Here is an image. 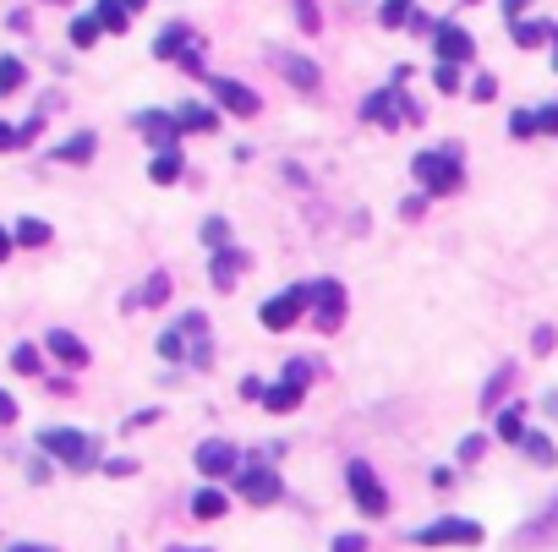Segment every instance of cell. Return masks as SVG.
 <instances>
[{"mask_svg": "<svg viewBox=\"0 0 558 552\" xmlns=\"http://www.w3.org/2000/svg\"><path fill=\"white\" fill-rule=\"evenodd\" d=\"M6 421H17V399L0 389V427H6Z\"/></svg>", "mask_w": 558, "mask_h": 552, "instance_id": "43", "label": "cell"}, {"mask_svg": "<svg viewBox=\"0 0 558 552\" xmlns=\"http://www.w3.org/2000/svg\"><path fill=\"white\" fill-rule=\"evenodd\" d=\"M509 39H515L520 50H537L542 39H558V28H553V22H515V28H509Z\"/></svg>", "mask_w": 558, "mask_h": 552, "instance_id": "22", "label": "cell"}, {"mask_svg": "<svg viewBox=\"0 0 558 552\" xmlns=\"http://www.w3.org/2000/svg\"><path fill=\"white\" fill-rule=\"evenodd\" d=\"M498 438H504V443L526 438V405H504V410H498Z\"/></svg>", "mask_w": 558, "mask_h": 552, "instance_id": "23", "label": "cell"}, {"mask_svg": "<svg viewBox=\"0 0 558 552\" xmlns=\"http://www.w3.org/2000/svg\"><path fill=\"white\" fill-rule=\"evenodd\" d=\"M537 126H542V132H553V137H558V99L548 104V110H537Z\"/></svg>", "mask_w": 558, "mask_h": 552, "instance_id": "42", "label": "cell"}, {"mask_svg": "<svg viewBox=\"0 0 558 552\" xmlns=\"http://www.w3.org/2000/svg\"><path fill=\"white\" fill-rule=\"evenodd\" d=\"M433 82H438V88H444V93H455V88H460V66H438V72H433Z\"/></svg>", "mask_w": 558, "mask_h": 552, "instance_id": "39", "label": "cell"}, {"mask_svg": "<svg viewBox=\"0 0 558 552\" xmlns=\"http://www.w3.org/2000/svg\"><path fill=\"white\" fill-rule=\"evenodd\" d=\"M197 471H203V476H230V471H236V449H230L225 438L197 443Z\"/></svg>", "mask_w": 558, "mask_h": 552, "instance_id": "16", "label": "cell"}, {"mask_svg": "<svg viewBox=\"0 0 558 552\" xmlns=\"http://www.w3.org/2000/svg\"><path fill=\"white\" fill-rule=\"evenodd\" d=\"M416 542L422 547H482V525L471 520H433L416 531Z\"/></svg>", "mask_w": 558, "mask_h": 552, "instance_id": "7", "label": "cell"}, {"mask_svg": "<svg viewBox=\"0 0 558 552\" xmlns=\"http://www.w3.org/2000/svg\"><path fill=\"white\" fill-rule=\"evenodd\" d=\"M11 552H55V547H44V542H17Z\"/></svg>", "mask_w": 558, "mask_h": 552, "instance_id": "48", "label": "cell"}, {"mask_svg": "<svg viewBox=\"0 0 558 552\" xmlns=\"http://www.w3.org/2000/svg\"><path fill=\"white\" fill-rule=\"evenodd\" d=\"M312 307V285H290L285 296H274L269 307H263V328H274V334H285L290 323H296L301 312Z\"/></svg>", "mask_w": 558, "mask_h": 552, "instance_id": "8", "label": "cell"}, {"mask_svg": "<svg viewBox=\"0 0 558 552\" xmlns=\"http://www.w3.org/2000/svg\"><path fill=\"white\" fill-rule=\"evenodd\" d=\"M405 77H411V66H394L389 88L372 93V99L362 104V115L372 126H400V121H416V104H405Z\"/></svg>", "mask_w": 558, "mask_h": 552, "instance_id": "3", "label": "cell"}, {"mask_svg": "<svg viewBox=\"0 0 558 552\" xmlns=\"http://www.w3.org/2000/svg\"><path fill=\"white\" fill-rule=\"evenodd\" d=\"M11 241H17V246H50V225H44V219H17Z\"/></svg>", "mask_w": 558, "mask_h": 552, "instance_id": "27", "label": "cell"}, {"mask_svg": "<svg viewBox=\"0 0 558 552\" xmlns=\"http://www.w3.org/2000/svg\"><path fill=\"white\" fill-rule=\"evenodd\" d=\"M154 55H159V61H181L192 77H208L203 50H197V33H192V28H181V22H176V28H165V33L154 39Z\"/></svg>", "mask_w": 558, "mask_h": 552, "instance_id": "6", "label": "cell"}, {"mask_svg": "<svg viewBox=\"0 0 558 552\" xmlns=\"http://www.w3.org/2000/svg\"><path fill=\"white\" fill-rule=\"evenodd\" d=\"M11 246H17V241H11V230H0V263L11 257Z\"/></svg>", "mask_w": 558, "mask_h": 552, "instance_id": "47", "label": "cell"}, {"mask_svg": "<svg viewBox=\"0 0 558 552\" xmlns=\"http://www.w3.org/2000/svg\"><path fill=\"white\" fill-rule=\"evenodd\" d=\"M121 6H126V11H143V6H148V0H121Z\"/></svg>", "mask_w": 558, "mask_h": 552, "instance_id": "50", "label": "cell"}, {"mask_svg": "<svg viewBox=\"0 0 558 552\" xmlns=\"http://www.w3.org/2000/svg\"><path fill=\"white\" fill-rule=\"evenodd\" d=\"M411 170H416V181H422L433 197L460 192V181H465V170H460V154H455V148H438V154H416V159H411Z\"/></svg>", "mask_w": 558, "mask_h": 552, "instance_id": "4", "label": "cell"}, {"mask_svg": "<svg viewBox=\"0 0 558 552\" xmlns=\"http://www.w3.org/2000/svg\"><path fill=\"white\" fill-rule=\"evenodd\" d=\"M170 552H208V547H170Z\"/></svg>", "mask_w": 558, "mask_h": 552, "instance_id": "51", "label": "cell"}, {"mask_svg": "<svg viewBox=\"0 0 558 552\" xmlns=\"http://www.w3.org/2000/svg\"><path fill=\"white\" fill-rule=\"evenodd\" d=\"M345 487H351L356 509H362L367 520H378V514H389V492H383V481L372 476V465H367V460H351V465H345Z\"/></svg>", "mask_w": 558, "mask_h": 552, "instance_id": "5", "label": "cell"}, {"mask_svg": "<svg viewBox=\"0 0 558 552\" xmlns=\"http://www.w3.org/2000/svg\"><path fill=\"white\" fill-rule=\"evenodd\" d=\"M553 66H558V39H553Z\"/></svg>", "mask_w": 558, "mask_h": 552, "instance_id": "52", "label": "cell"}, {"mask_svg": "<svg viewBox=\"0 0 558 552\" xmlns=\"http://www.w3.org/2000/svg\"><path fill=\"white\" fill-rule=\"evenodd\" d=\"M312 317H318L323 334L340 328V317H345V285L340 279H318V285H312Z\"/></svg>", "mask_w": 558, "mask_h": 552, "instance_id": "10", "label": "cell"}, {"mask_svg": "<svg viewBox=\"0 0 558 552\" xmlns=\"http://www.w3.org/2000/svg\"><path fill=\"white\" fill-rule=\"evenodd\" d=\"M509 383H515V367H498V372H493V383H487V394H482V405H498Z\"/></svg>", "mask_w": 558, "mask_h": 552, "instance_id": "33", "label": "cell"}, {"mask_svg": "<svg viewBox=\"0 0 558 552\" xmlns=\"http://www.w3.org/2000/svg\"><path fill=\"white\" fill-rule=\"evenodd\" d=\"M553 542H558V498H553L531 525H520V531H515V552H520V547L537 552V547H553Z\"/></svg>", "mask_w": 558, "mask_h": 552, "instance_id": "13", "label": "cell"}, {"mask_svg": "<svg viewBox=\"0 0 558 552\" xmlns=\"http://www.w3.org/2000/svg\"><path fill=\"white\" fill-rule=\"evenodd\" d=\"M208 88H214V99L225 104L230 115H258V93L241 88L236 77H214V72H208Z\"/></svg>", "mask_w": 558, "mask_h": 552, "instance_id": "14", "label": "cell"}, {"mask_svg": "<svg viewBox=\"0 0 558 552\" xmlns=\"http://www.w3.org/2000/svg\"><path fill=\"white\" fill-rule=\"evenodd\" d=\"M471 93H476V99H493V93H498V82H493V77H476V88H471Z\"/></svg>", "mask_w": 558, "mask_h": 552, "instance_id": "44", "label": "cell"}, {"mask_svg": "<svg viewBox=\"0 0 558 552\" xmlns=\"http://www.w3.org/2000/svg\"><path fill=\"white\" fill-rule=\"evenodd\" d=\"M11 148H22V126H6V121H0V154H11Z\"/></svg>", "mask_w": 558, "mask_h": 552, "instance_id": "40", "label": "cell"}, {"mask_svg": "<svg viewBox=\"0 0 558 552\" xmlns=\"http://www.w3.org/2000/svg\"><path fill=\"white\" fill-rule=\"evenodd\" d=\"M165 296H170V274H154V279H148V285L137 290L132 301H126V307H159Z\"/></svg>", "mask_w": 558, "mask_h": 552, "instance_id": "29", "label": "cell"}, {"mask_svg": "<svg viewBox=\"0 0 558 552\" xmlns=\"http://www.w3.org/2000/svg\"><path fill=\"white\" fill-rule=\"evenodd\" d=\"M39 449H44V454H55L61 465H72V471H99V443H93L88 432L44 427V432H39Z\"/></svg>", "mask_w": 558, "mask_h": 552, "instance_id": "2", "label": "cell"}, {"mask_svg": "<svg viewBox=\"0 0 558 552\" xmlns=\"http://www.w3.org/2000/svg\"><path fill=\"white\" fill-rule=\"evenodd\" d=\"M433 50H438V66H460V61H471V55H476V44H471V33H465V28H455V22H438Z\"/></svg>", "mask_w": 558, "mask_h": 552, "instance_id": "12", "label": "cell"}, {"mask_svg": "<svg viewBox=\"0 0 558 552\" xmlns=\"http://www.w3.org/2000/svg\"><path fill=\"white\" fill-rule=\"evenodd\" d=\"M378 17H383V28H405V22L416 17V11H411V0H383Z\"/></svg>", "mask_w": 558, "mask_h": 552, "instance_id": "30", "label": "cell"}, {"mask_svg": "<svg viewBox=\"0 0 558 552\" xmlns=\"http://www.w3.org/2000/svg\"><path fill=\"white\" fill-rule=\"evenodd\" d=\"M99 33H104V28H99V17H77V22H72V44H77V50H88Z\"/></svg>", "mask_w": 558, "mask_h": 552, "instance_id": "32", "label": "cell"}, {"mask_svg": "<svg viewBox=\"0 0 558 552\" xmlns=\"http://www.w3.org/2000/svg\"><path fill=\"white\" fill-rule=\"evenodd\" d=\"M241 268H247V252H241V246H219L214 263H208V274H214V290H230Z\"/></svg>", "mask_w": 558, "mask_h": 552, "instance_id": "17", "label": "cell"}, {"mask_svg": "<svg viewBox=\"0 0 558 552\" xmlns=\"http://www.w3.org/2000/svg\"><path fill=\"white\" fill-rule=\"evenodd\" d=\"M526 6H531V0H504V11H509L515 22H520V11H526Z\"/></svg>", "mask_w": 558, "mask_h": 552, "instance_id": "46", "label": "cell"}, {"mask_svg": "<svg viewBox=\"0 0 558 552\" xmlns=\"http://www.w3.org/2000/svg\"><path fill=\"white\" fill-rule=\"evenodd\" d=\"M334 552H367V536H334Z\"/></svg>", "mask_w": 558, "mask_h": 552, "instance_id": "41", "label": "cell"}, {"mask_svg": "<svg viewBox=\"0 0 558 552\" xmlns=\"http://www.w3.org/2000/svg\"><path fill=\"white\" fill-rule=\"evenodd\" d=\"M241 498H247V503H279V498H285V481H279L274 465L252 460V471H241Z\"/></svg>", "mask_w": 558, "mask_h": 552, "instance_id": "11", "label": "cell"}, {"mask_svg": "<svg viewBox=\"0 0 558 552\" xmlns=\"http://www.w3.org/2000/svg\"><path fill=\"white\" fill-rule=\"evenodd\" d=\"M553 345H558V328L542 323L537 334H531V350H537V356H553Z\"/></svg>", "mask_w": 558, "mask_h": 552, "instance_id": "38", "label": "cell"}, {"mask_svg": "<svg viewBox=\"0 0 558 552\" xmlns=\"http://www.w3.org/2000/svg\"><path fill=\"white\" fill-rule=\"evenodd\" d=\"M181 170H186V164H181V148H159V154H154V164H148V175H154L159 186L181 181Z\"/></svg>", "mask_w": 558, "mask_h": 552, "instance_id": "21", "label": "cell"}, {"mask_svg": "<svg viewBox=\"0 0 558 552\" xmlns=\"http://www.w3.org/2000/svg\"><path fill=\"white\" fill-rule=\"evenodd\" d=\"M93 148H99V137H93V132H77V137H66V143L55 148V159H61V164H88Z\"/></svg>", "mask_w": 558, "mask_h": 552, "instance_id": "19", "label": "cell"}, {"mask_svg": "<svg viewBox=\"0 0 558 552\" xmlns=\"http://www.w3.org/2000/svg\"><path fill=\"white\" fill-rule=\"evenodd\" d=\"M44 345H50V356L66 361V367H88V345L77 334H66V328H50V334H44Z\"/></svg>", "mask_w": 558, "mask_h": 552, "instance_id": "18", "label": "cell"}, {"mask_svg": "<svg viewBox=\"0 0 558 552\" xmlns=\"http://www.w3.org/2000/svg\"><path fill=\"white\" fill-rule=\"evenodd\" d=\"M93 17H99V28H104V33H126L132 11H126L121 0H99V6H93Z\"/></svg>", "mask_w": 558, "mask_h": 552, "instance_id": "25", "label": "cell"}, {"mask_svg": "<svg viewBox=\"0 0 558 552\" xmlns=\"http://www.w3.org/2000/svg\"><path fill=\"white\" fill-rule=\"evenodd\" d=\"M22 82H28V66H22L17 55H0V99H6V93H17Z\"/></svg>", "mask_w": 558, "mask_h": 552, "instance_id": "28", "label": "cell"}, {"mask_svg": "<svg viewBox=\"0 0 558 552\" xmlns=\"http://www.w3.org/2000/svg\"><path fill=\"white\" fill-rule=\"evenodd\" d=\"M104 471H110V476H132L137 465H132V460H104Z\"/></svg>", "mask_w": 558, "mask_h": 552, "instance_id": "45", "label": "cell"}, {"mask_svg": "<svg viewBox=\"0 0 558 552\" xmlns=\"http://www.w3.org/2000/svg\"><path fill=\"white\" fill-rule=\"evenodd\" d=\"M274 61L285 66V77L296 82V88H307V93L318 88V66H312V61H296V55H285V50H274Z\"/></svg>", "mask_w": 558, "mask_h": 552, "instance_id": "20", "label": "cell"}, {"mask_svg": "<svg viewBox=\"0 0 558 552\" xmlns=\"http://www.w3.org/2000/svg\"><path fill=\"white\" fill-rule=\"evenodd\" d=\"M542 410H548V416H558V394H548V399H542Z\"/></svg>", "mask_w": 558, "mask_h": 552, "instance_id": "49", "label": "cell"}, {"mask_svg": "<svg viewBox=\"0 0 558 552\" xmlns=\"http://www.w3.org/2000/svg\"><path fill=\"white\" fill-rule=\"evenodd\" d=\"M482 454H487V438H482V432H471V438H460V460H465V465H476V460H482Z\"/></svg>", "mask_w": 558, "mask_h": 552, "instance_id": "36", "label": "cell"}, {"mask_svg": "<svg viewBox=\"0 0 558 552\" xmlns=\"http://www.w3.org/2000/svg\"><path fill=\"white\" fill-rule=\"evenodd\" d=\"M520 449H526L537 465H553V443L542 438V432H526V438H520Z\"/></svg>", "mask_w": 558, "mask_h": 552, "instance_id": "31", "label": "cell"}, {"mask_svg": "<svg viewBox=\"0 0 558 552\" xmlns=\"http://www.w3.org/2000/svg\"><path fill=\"white\" fill-rule=\"evenodd\" d=\"M307 361H290L285 367V383H274V389H263V405L274 410V416H285V410L301 405V394H307Z\"/></svg>", "mask_w": 558, "mask_h": 552, "instance_id": "9", "label": "cell"}, {"mask_svg": "<svg viewBox=\"0 0 558 552\" xmlns=\"http://www.w3.org/2000/svg\"><path fill=\"white\" fill-rule=\"evenodd\" d=\"M159 356L165 361H192V367H208V317L186 312L176 328L159 334Z\"/></svg>", "mask_w": 558, "mask_h": 552, "instance_id": "1", "label": "cell"}, {"mask_svg": "<svg viewBox=\"0 0 558 552\" xmlns=\"http://www.w3.org/2000/svg\"><path fill=\"white\" fill-rule=\"evenodd\" d=\"M203 241H208V252H219V246H230V225H225V219H208V225H203Z\"/></svg>", "mask_w": 558, "mask_h": 552, "instance_id": "34", "label": "cell"}, {"mask_svg": "<svg viewBox=\"0 0 558 552\" xmlns=\"http://www.w3.org/2000/svg\"><path fill=\"white\" fill-rule=\"evenodd\" d=\"M225 509H230V498H225L219 487H203V492L192 498V514H197V520H219Z\"/></svg>", "mask_w": 558, "mask_h": 552, "instance_id": "26", "label": "cell"}, {"mask_svg": "<svg viewBox=\"0 0 558 552\" xmlns=\"http://www.w3.org/2000/svg\"><path fill=\"white\" fill-rule=\"evenodd\" d=\"M11 367H17V372H39V350L17 345V350H11Z\"/></svg>", "mask_w": 558, "mask_h": 552, "instance_id": "37", "label": "cell"}, {"mask_svg": "<svg viewBox=\"0 0 558 552\" xmlns=\"http://www.w3.org/2000/svg\"><path fill=\"white\" fill-rule=\"evenodd\" d=\"M542 126H537V110H520L515 121H509V137H537Z\"/></svg>", "mask_w": 558, "mask_h": 552, "instance_id": "35", "label": "cell"}, {"mask_svg": "<svg viewBox=\"0 0 558 552\" xmlns=\"http://www.w3.org/2000/svg\"><path fill=\"white\" fill-rule=\"evenodd\" d=\"M176 121H181V132H214V121H219V115L208 110V104H181V110H176Z\"/></svg>", "mask_w": 558, "mask_h": 552, "instance_id": "24", "label": "cell"}, {"mask_svg": "<svg viewBox=\"0 0 558 552\" xmlns=\"http://www.w3.org/2000/svg\"><path fill=\"white\" fill-rule=\"evenodd\" d=\"M137 132H143L154 148H176L181 121H176V115H165V110H143V115H137Z\"/></svg>", "mask_w": 558, "mask_h": 552, "instance_id": "15", "label": "cell"}]
</instances>
